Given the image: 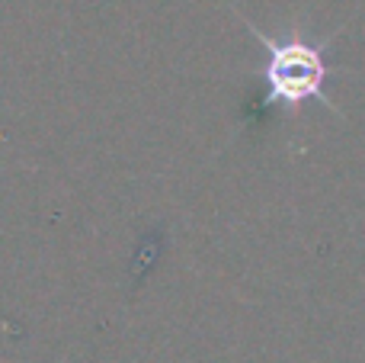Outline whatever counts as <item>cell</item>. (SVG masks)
I'll use <instances>...</instances> for the list:
<instances>
[{"mask_svg": "<svg viewBox=\"0 0 365 363\" xmlns=\"http://www.w3.org/2000/svg\"><path fill=\"white\" fill-rule=\"evenodd\" d=\"M244 23H247V32L266 49L263 64L257 68L263 74V96H259L263 103H259V109H282L285 116H295L304 103L317 100L330 113H340V106L327 94V81H330L327 49L334 42V36L272 39L257 23H250V19H244Z\"/></svg>", "mask_w": 365, "mask_h": 363, "instance_id": "obj_1", "label": "cell"}]
</instances>
